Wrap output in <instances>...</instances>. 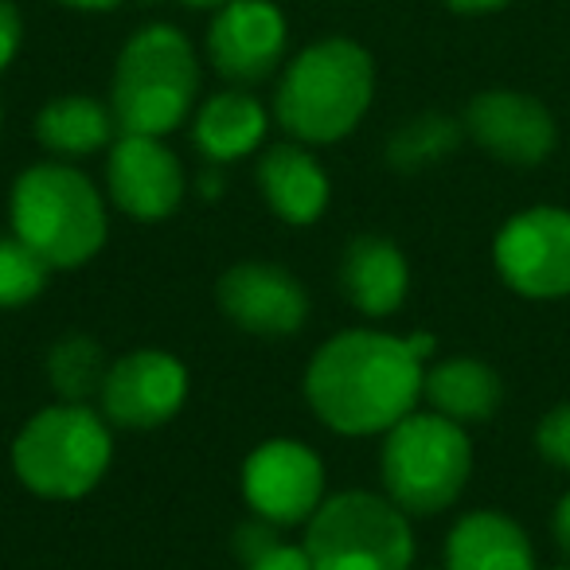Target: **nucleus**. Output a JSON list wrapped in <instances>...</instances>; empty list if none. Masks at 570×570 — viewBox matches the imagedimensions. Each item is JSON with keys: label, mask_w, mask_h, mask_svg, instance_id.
I'll return each mask as SVG.
<instances>
[{"label": "nucleus", "mask_w": 570, "mask_h": 570, "mask_svg": "<svg viewBox=\"0 0 570 570\" xmlns=\"http://www.w3.org/2000/svg\"><path fill=\"white\" fill-rule=\"evenodd\" d=\"M20 43H24V24H20L17 4L0 0V75L9 71L12 59H17Z\"/></svg>", "instance_id": "26"}, {"label": "nucleus", "mask_w": 570, "mask_h": 570, "mask_svg": "<svg viewBox=\"0 0 570 570\" xmlns=\"http://www.w3.org/2000/svg\"><path fill=\"white\" fill-rule=\"evenodd\" d=\"M106 188L129 219L160 223L184 204V165L160 137L118 134L106 157Z\"/></svg>", "instance_id": "12"}, {"label": "nucleus", "mask_w": 570, "mask_h": 570, "mask_svg": "<svg viewBox=\"0 0 570 570\" xmlns=\"http://www.w3.org/2000/svg\"><path fill=\"white\" fill-rule=\"evenodd\" d=\"M243 497L277 528L309 523L325 504V461L297 438H269L243 461Z\"/></svg>", "instance_id": "9"}, {"label": "nucleus", "mask_w": 570, "mask_h": 570, "mask_svg": "<svg viewBox=\"0 0 570 570\" xmlns=\"http://www.w3.org/2000/svg\"><path fill=\"white\" fill-rule=\"evenodd\" d=\"M0 121H4V110H0Z\"/></svg>", "instance_id": "33"}, {"label": "nucleus", "mask_w": 570, "mask_h": 570, "mask_svg": "<svg viewBox=\"0 0 570 570\" xmlns=\"http://www.w3.org/2000/svg\"><path fill=\"white\" fill-rule=\"evenodd\" d=\"M12 235L51 269H79L106 246L110 215L95 180L63 160H43L17 176L9 196Z\"/></svg>", "instance_id": "3"}, {"label": "nucleus", "mask_w": 570, "mask_h": 570, "mask_svg": "<svg viewBox=\"0 0 570 570\" xmlns=\"http://www.w3.org/2000/svg\"><path fill=\"white\" fill-rule=\"evenodd\" d=\"M341 285L356 313L364 317H391L403 309L411 289L406 254L383 235H360L348 243L341 262Z\"/></svg>", "instance_id": "16"}, {"label": "nucleus", "mask_w": 570, "mask_h": 570, "mask_svg": "<svg viewBox=\"0 0 570 570\" xmlns=\"http://www.w3.org/2000/svg\"><path fill=\"white\" fill-rule=\"evenodd\" d=\"M180 4H188V9H223L227 0H180Z\"/></svg>", "instance_id": "32"}, {"label": "nucleus", "mask_w": 570, "mask_h": 570, "mask_svg": "<svg viewBox=\"0 0 570 570\" xmlns=\"http://www.w3.org/2000/svg\"><path fill=\"white\" fill-rule=\"evenodd\" d=\"M562 570H570V567H562Z\"/></svg>", "instance_id": "34"}, {"label": "nucleus", "mask_w": 570, "mask_h": 570, "mask_svg": "<svg viewBox=\"0 0 570 570\" xmlns=\"http://www.w3.org/2000/svg\"><path fill=\"white\" fill-rule=\"evenodd\" d=\"M258 191L266 207L289 227H309L325 215L333 184L321 160L302 141H277L258 160Z\"/></svg>", "instance_id": "15"}, {"label": "nucleus", "mask_w": 570, "mask_h": 570, "mask_svg": "<svg viewBox=\"0 0 570 570\" xmlns=\"http://www.w3.org/2000/svg\"><path fill=\"white\" fill-rule=\"evenodd\" d=\"M219 309L230 317V325L243 328L250 336H294L302 333L305 317H309V294L285 266L274 262H235L227 274L219 277Z\"/></svg>", "instance_id": "13"}, {"label": "nucleus", "mask_w": 570, "mask_h": 570, "mask_svg": "<svg viewBox=\"0 0 570 570\" xmlns=\"http://www.w3.org/2000/svg\"><path fill=\"white\" fill-rule=\"evenodd\" d=\"M110 461V422L87 403L43 406L20 426L12 442V473L43 500H79L95 492Z\"/></svg>", "instance_id": "5"}, {"label": "nucleus", "mask_w": 570, "mask_h": 570, "mask_svg": "<svg viewBox=\"0 0 570 570\" xmlns=\"http://www.w3.org/2000/svg\"><path fill=\"white\" fill-rule=\"evenodd\" d=\"M469 473L473 445L465 426L442 419L438 411H414L383 434V489L406 515H438L458 504Z\"/></svg>", "instance_id": "6"}, {"label": "nucleus", "mask_w": 570, "mask_h": 570, "mask_svg": "<svg viewBox=\"0 0 570 570\" xmlns=\"http://www.w3.org/2000/svg\"><path fill=\"white\" fill-rule=\"evenodd\" d=\"M246 570H313V562H309V551H305V547L277 543V547H269L262 559H254Z\"/></svg>", "instance_id": "27"}, {"label": "nucleus", "mask_w": 570, "mask_h": 570, "mask_svg": "<svg viewBox=\"0 0 570 570\" xmlns=\"http://www.w3.org/2000/svg\"><path fill=\"white\" fill-rule=\"evenodd\" d=\"M289 28L274 0H227L207 28V59L235 87L266 82L282 67Z\"/></svg>", "instance_id": "11"}, {"label": "nucleus", "mask_w": 570, "mask_h": 570, "mask_svg": "<svg viewBox=\"0 0 570 570\" xmlns=\"http://www.w3.org/2000/svg\"><path fill=\"white\" fill-rule=\"evenodd\" d=\"M442 570H445V567H442Z\"/></svg>", "instance_id": "35"}, {"label": "nucleus", "mask_w": 570, "mask_h": 570, "mask_svg": "<svg viewBox=\"0 0 570 570\" xmlns=\"http://www.w3.org/2000/svg\"><path fill=\"white\" fill-rule=\"evenodd\" d=\"M51 266L20 243L17 235H0V309H24L48 289Z\"/></svg>", "instance_id": "23"}, {"label": "nucleus", "mask_w": 570, "mask_h": 570, "mask_svg": "<svg viewBox=\"0 0 570 570\" xmlns=\"http://www.w3.org/2000/svg\"><path fill=\"white\" fill-rule=\"evenodd\" d=\"M492 258L508 289L531 302L570 297V212L528 207L500 227Z\"/></svg>", "instance_id": "8"}, {"label": "nucleus", "mask_w": 570, "mask_h": 570, "mask_svg": "<svg viewBox=\"0 0 570 570\" xmlns=\"http://www.w3.org/2000/svg\"><path fill=\"white\" fill-rule=\"evenodd\" d=\"M535 450L551 465L570 469V403L543 414V422L535 426Z\"/></svg>", "instance_id": "24"}, {"label": "nucleus", "mask_w": 570, "mask_h": 570, "mask_svg": "<svg viewBox=\"0 0 570 570\" xmlns=\"http://www.w3.org/2000/svg\"><path fill=\"white\" fill-rule=\"evenodd\" d=\"M445 570H535V551L512 515L481 508L453 523Z\"/></svg>", "instance_id": "17"}, {"label": "nucleus", "mask_w": 570, "mask_h": 570, "mask_svg": "<svg viewBox=\"0 0 570 570\" xmlns=\"http://www.w3.org/2000/svg\"><path fill=\"white\" fill-rule=\"evenodd\" d=\"M199 95V59L173 24L134 32L114 63L110 110L121 134L168 137L188 121Z\"/></svg>", "instance_id": "4"}, {"label": "nucleus", "mask_w": 570, "mask_h": 570, "mask_svg": "<svg viewBox=\"0 0 570 570\" xmlns=\"http://www.w3.org/2000/svg\"><path fill=\"white\" fill-rule=\"evenodd\" d=\"M426 367L411 336L348 328L313 352L305 367V399L333 434L372 438L414 414Z\"/></svg>", "instance_id": "1"}, {"label": "nucleus", "mask_w": 570, "mask_h": 570, "mask_svg": "<svg viewBox=\"0 0 570 570\" xmlns=\"http://www.w3.org/2000/svg\"><path fill=\"white\" fill-rule=\"evenodd\" d=\"M375 98V63L364 43L328 36L289 59L274 95L277 126L302 145H333L356 134Z\"/></svg>", "instance_id": "2"}, {"label": "nucleus", "mask_w": 570, "mask_h": 570, "mask_svg": "<svg viewBox=\"0 0 570 570\" xmlns=\"http://www.w3.org/2000/svg\"><path fill=\"white\" fill-rule=\"evenodd\" d=\"M59 4L79 9V12H110V9H118L121 0H59Z\"/></svg>", "instance_id": "30"}, {"label": "nucleus", "mask_w": 570, "mask_h": 570, "mask_svg": "<svg viewBox=\"0 0 570 570\" xmlns=\"http://www.w3.org/2000/svg\"><path fill=\"white\" fill-rule=\"evenodd\" d=\"M512 4V0H445V9L461 12V17H484V12H497Z\"/></svg>", "instance_id": "28"}, {"label": "nucleus", "mask_w": 570, "mask_h": 570, "mask_svg": "<svg viewBox=\"0 0 570 570\" xmlns=\"http://www.w3.org/2000/svg\"><path fill=\"white\" fill-rule=\"evenodd\" d=\"M277 543H282V539H277V523L262 520V515L238 523L235 539H230V547H235V554H238V562H243V567H250L254 559H262V554H266L269 547H277Z\"/></svg>", "instance_id": "25"}, {"label": "nucleus", "mask_w": 570, "mask_h": 570, "mask_svg": "<svg viewBox=\"0 0 570 570\" xmlns=\"http://www.w3.org/2000/svg\"><path fill=\"white\" fill-rule=\"evenodd\" d=\"M188 399V367L165 348H134L114 360L98 403L110 426L157 430L180 414Z\"/></svg>", "instance_id": "10"}, {"label": "nucleus", "mask_w": 570, "mask_h": 570, "mask_svg": "<svg viewBox=\"0 0 570 570\" xmlns=\"http://www.w3.org/2000/svg\"><path fill=\"white\" fill-rule=\"evenodd\" d=\"M422 399L442 419L458 422V426H476V422H489L497 414L500 399H504V383L484 360L450 356L426 372Z\"/></svg>", "instance_id": "19"}, {"label": "nucleus", "mask_w": 570, "mask_h": 570, "mask_svg": "<svg viewBox=\"0 0 570 570\" xmlns=\"http://www.w3.org/2000/svg\"><path fill=\"white\" fill-rule=\"evenodd\" d=\"M114 129H118V118H114L110 106H102L98 98H87V95L51 98L40 110V118H36V137H40V145L67 160L110 149Z\"/></svg>", "instance_id": "20"}, {"label": "nucleus", "mask_w": 570, "mask_h": 570, "mask_svg": "<svg viewBox=\"0 0 570 570\" xmlns=\"http://www.w3.org/2000/svg\"><path fill=\"white\" fill-rule=\"evenodd\" d=\"M269 114L246 90H219L199 106L196 121H191V141L204 153L207 165H235V160L250 157L262 141H266Z\"/></svg>", "instance_id": "18"}, {"label": "nucleus", "mask_w": 570, "mask_h": 570, "mask_svg": "<svg viewBox=\"0 0 570 570\" xmlns=\"http://www.w3.org/2000/svg\"><path fill=\"white\" fill-rule=\"evenodd\" d=\"M199 191H204V199H215L223 196V176H219V165H212L204 173V180H199Z\"/></svg>", "instance_id": "31"}, {"label": "nucleus", "mask_w": 570, "mask_h": 570, "mask_svg": "<svg viewBox=\"0 0 570 570\" xmlns=\"http://www.w3.org/2000/svg\"><path fill=\"white\" fill-rule=\"evenodd\" d=\"M465 126H458L445 114H419L403 129H395L387 141V165L395 173H422V168L438 165L461 145Z\"/></svg>", "instance_id": "22"}, {"label": "nucleus", "mask_w": 570, "mask_h": 570, "mask_svg": "<svg viewBox=\"0 0 570 570\" xmlns=\"http://www.w3.org/2000/svg\"><path fill=\"white\" fill-rule=\"evenodd\" d=\"M465 134L489 157L515 168H535L554 153L559 129L539 98L520 90H484L465 106Z\"/></svg>", "instance_id": "14"}, {"label": "nucleus", "mask_w": 570, "mask_h": 570, "mask_svg": "<svg viewBox=\"0 0 570 570\" xmlns=\"http://www.w3.org/2000/svg\"><path fill=\"white\" fill-rule=\"evenodd\" d=\"M305 551L313 570H411V515L387 492L348 489L325 497L305 523Z\"/></svg>", "instance_id": "7"}, {"label": "nucleus", "mask_w": 570, "mask_h": 570, "mask_svg": "<svg viewBox=\"0 0 570 570\" xmlns=\"http://www.w3.org/2000/svg\"><path fill=\"white\" fill-rule=\"evenodd\" d=\"M106 372H110V360L102 344L90 336H63L48 352V383L56 387L59 403H90L102 391Z\"/></svg>", "instance_id": "21"}, {"label": "nucleus", "mask_w": 570, "mask_h": 570, "mask_svg": "<svg viewBox=\"0 0 570 570\" xmlns=\"http://www.w3.org/2000/svg\"><path fill=\"white\" fill-rule=\"evenodd\" d=\"M554 539H559V547H562V554L570 559V492L559 500V508H554Z\"/></svg>", "instance_id": "29"}]
</instances>
